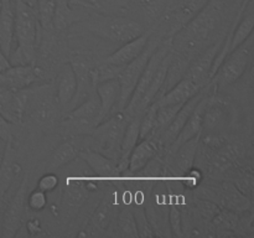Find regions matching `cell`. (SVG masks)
Returning a JSON list of instances; mask_svg holds the SVG:
<instances>
[{"instance_id":"6da1fadb","label":"cell","mask_w":254,"mask_h":238,"mask_svg":"<svg viewBox=\"0 0 254 238\" xmlns=\"http://www.w3.org/2000/svg\"><path fill=\"white\" fill-rule=\"evenodd\" d=\"M228 0H208L207 4L171 36L173 51L192 61L202 50L223 37L230 29Z\"/></svg>"},{"instance_id":"7a4b0ae2","label":"cell","mask_w":254,"mask_h":238,"mask_svg":"<svg viewBox=\"0 0 254 238\" xmlns=\"http://www.w3.org/2000/svg\"><path fill=\"white\" fill-rule=\"evenodd\" d=\"M14 44L9 54L11 66L36 64L40 27L36 10L22 0H14Z\"/></svg>"},{"instance_id":"3957f363","label":"cell","mask_w":254,"mask_h":238,"mask_svg":"<svg viewBox=\"0 0 254 238\" xmlns=\"http://www.w3.org/2000/svg\"><path fill=\"white\" fill-rule=\"evenodd\" d=\"M77 30L93 35L113 45L126 44L140 36L148 27L139 20L123 15H102L91 12L86 19L73 25Z\"/></svg>"},{"instance_id":"277c9868","label":"cell","mask_w":254,"mask_h":238,"mask_svg":"<svg viewBox=\"0 0 254 238\" xmlns=\"http://www.w3.org/2000/svg\"><path fill=\"white\" fill-rule=\"evenodd\" d=\"M81 170L76 173L71 171L64 178V186L62 188L61 196V211L64 217L71 218L83 207L84 203L89 198L92 191L98 190V183L101 178H96L87 166V170H83L86 163H82Z\"/></svg>"},{"instance_id":"5b68a950","label":"cell","mask_w":254,"mask_h":238,"mask_svg":"<svg viewBox=\"0 0 254 238\" xmlns=\"http://www.w3.org/2000/svg\"><path fill=\"white\" fill-rule=\"evenodd\" d=\"M127 124L128 120L122 112L109 116L88 135V148L118 163Z\"/></svg>"},{"instance_id":"8992f818","label":"cell","mask_w":254,"mask_h":238,"mask_svg":"<svg viewBox=\"0 0 254 238\" xmlns=\"http://www.w3.org/2000/svg\"><path fill=\"white\" fill-rule=\"evenodd\" d=\"M26 101H25L24 114L29 117L34 123L44 126H51L60 118L61 108L57 103L55 94L54 83L41 84V86H30L25 88Z\"/></svg>"},{"instance_id":"52a82bcc","label":"cell","mask_w":254,"mask_h":238,"mask_svg":"<svg viewBox=\"0 0 254 238\" xmlns=\"http://www.w3.org/2000/svg\"><path fill=\"white\" fill-rule=\"evenodd\" d=\"M190 192L196 197L211 201L220 208H227L238 213L253 208L252 200L243 195L232 181H202Z\"/></svg>"},{"instance_id":"ba28073f","label":"cell","mask_w":254,"mask_h":238,"mask_svg":"<svg viewBox=\"0 0 254 238\" xmlns=\"http://www.w3.org/2000/svg\"><path fill=\"white\" fill-rule=\"evenodd\" d=\"M253 42V36L251 35L237 49L231 51L226 56L225 61L210 81L216 92H221L222 89L235 84L252 67Z\"/></svg>"},{"instance_id":"9c48e42d","label":"cell","mask_w":254,"mask_h":238,"mask_svg":"<svg viewBox=\"0 0 254 238\" xmlns=\"http://www.w3.org/2000/svg\"><path fill=\"white\" fill-rule=\"evenodd\" d=\"M163 39V34L156 31V30H154L150 39H149L148 45H146V47L144 49V51L141 52L136 59H134L133 61L129 62L128 64H126V66L122 68V71L119 72L117 78H118L121 92H119V99L118 102H117L112 114L118 113V112H122L126 108L129 99H130L131 94H133L134 89H135L136 83H138L139 78H140L141 73H143L144 68H145L146 63H148L149 59H150V56L153 55V52L155 51L156 47H158V45L160 44V41Z\"/></svg>"},{"instance_id":"30bf717a","label":"cell","mask_w":254,"mask_h":238,"mask_svg":"<svg viewBox=\"0 0 254 238\" xmlns=\"http://www.w3.org/2000/svg\"><path fill=\"white\" fill-rule=\"evenodd\" d=\"M208 0H171L165 7L153 29L161 32L164 37H171L185 24H188Z\"/></svg>"},{"instance_id":"8fae6325","label":"cell","mask_w":254,"mask_h":238,"mask_svg":"<svg viewBox=\"0 0 254 238\" xmlns=\"http://www.w3.org/2000/svg\"><path fill=\"white\" fill-rule=\"evenodd\" d=\"M171 50V37H164L160 41V44L158 45L155 51L153 52V55L149 59L148 63H146L145 68H144L143 73H141L140 78H139L138 83H136L135 89H134L133 94H131L130 99H129L128 104L126 106V108L122 111L123 116L126 117L127 120H130L134 116H135V109L138 107L139 102L143 98L144 93L148 89L149 84L151 83L154 78V74H155L156 69H158L159 64L161 63L164 57L170 52Z\"/></svg>"},{"instance_id":"7c38bea8","label":"cell","mask_w":254,"mask_h":238,"mask_svg":"<svg viewBox=\"0 0 254 238\" xmlns=\"http://www.w3.org/2000/svg\"><path fill=\"white\" fill-rule=\"evenodd\" d=\"M27 185H29V174L26 173L17 190L5 206L1 218V237H15V233L21 227L22 217H24L25 207H26Z\"/></svg>"},{"instance_id":"4fadbf2b","label":"cell","mask_w":254,"mask_h":238,"mask_svg":"<svg viewBox=\"0 0 254 238\" xmlns=\"http://www.w3.org/2000/svg\"><path fill=\"white\" fill-rule=\"evenodd\" d=\"M225 37V36H223ZM223 37L218 39L217 41L211 44L205 50L200 52L189 64L185 77L196 84L198 88H203L210 82V72L213 61L222 46Z\"/></svg>"},{"instance_id":"5bb4252c","label":"cell","mask_w":254,"mask_h":238,"mask_svg":"<svg viewBox=\"0 0 254 238\" xmlns=\"http://www.w3.org/2000/svg\"><path fill=\"white\" fill-rule=\"evenodd\" d=\"M117 200L116 195L113 192H108L104 195L101 202L98 203L96 208H94L93 213L89 217L88 222V230L91 232L88 235L92 236H106L109 235L114 227V222H116L117 212L116 210Z\"/></svg>"},{"instance_id":"9a60e30c","label":"cell","mask_w":254,"mask_h":238,"mask_svg":"<svg viewBox=\"0 0 254 238\" xmlns=\"http://www.w3.org/2000/svg\"><path fill=\"white\" fill-rule=\"evenodd\" d=\"M160 140H159V135H156L155 133H153L143 140H139L130 153V156H129L128 166H127L123 178H133L151 159L160 154Z\"/></svg>"},{"instance_id":"2e32d148","label":"cell","mask_w":254,"mask_h":238,"mask_svg":"<svg viewBox=\"0 0 254 238\" xmlns=\"http://www.w3.org/2000/svg\"><path fill=\"white\" fill-rule=\"evenodd\" d=\"M88 146V135L72 136L66 138V140L62 141L56 149L51 153V155L47 158L45 163V169L47 171H56L59 169L64 168L67 164L78 156L81 149Z\"/></svg>"},{"instance_id":"e0dca14e","label":"cell","mask_w":254,"mask_h":238,"mask_svg":"<svg viewBox=\"0 0 254 238\" xmlns=\"http://www.w3.org/2000/svg\"><path fill=\"white\" fill-rule=\"evenodd\" d=\"M206 91H207V84H206L203 88H201L200 91L195 94V96L191 97L189 101H186L185 103L183 104V107L179 109V112L176 113V116L174 117L173 121H171V123L169 124L168 128H166L165 130L161 133L160 139H159V140H160L161 151H164L165 149H168L169 146H170L171 144L175 141V139L178 138L179 133H180L181 129L184 128L185 123L188 121L190 114L192 113V111L195 109V107L197 106V103L200 102V99L202 98L203 94L206 93Z\"/></svg>"},{"instance_id":"ac0fdd59","label":"cell","mask_w":254,"mask_h":238,"mask_svg":"<svg viewBox=\"0 0 254 238\" xmlns=\"http://www.w3.org/2000/svg\"><path fill=\"white\" fill-rule=\"evenodd\" d=\"M153 31V27H148L140 36L135 37V39L121 45L116 51H113L111 55L104 57L103 62L112 64V66L119 67V68H123L126 64H128L129 62H131L134 59H136V57L144 51V49H145L146 45H148L149 39H150Z\"/></svg>"},{"instance_id":"d6986e66","label":"cell","mask_w":254,"mask_h":238,"mask_svg":"<svg viewBox=\"0 0 254 238\" xmlns=\"http://www.w3.org/2000/svg\"><path fill=\"white\" fill-rule=\"evenodd\" d=\"M54 87L57 103L61 108V112L66 113L67 108H68L69 103L72 102L77 91L76 74H74L73 67L69 62H66L57 69Z\"/></svg>"},{"instance_id":"ffe728a7","label":"cell","mask_w":254,"mask_h":238,"mask_svg":"<svg viewBox=\"0 0 254 238\" xmlns=\"http://www.w3.org/2000/svg\"><path fill=\"white\" fill-rule=\"evenodd\" d=\"M78 158H81L89 170L92 171L96 178H118L117 173V161L102 155L98 151L89 149L88 146L81 149L78 153Z\"/></svg>"},{"instance_id":"44dd1931","label":"cell","mask_w":254,"mask_h":238,"mask_svg":"<svg viewBox=\"0 0 254 238\" xmlns=\"http://www.w3.org/2000/svg\"><path fill=\"white\" fill-rule=\"evenodd\" d=\"M20 169L21 168L17 163V153L14 146V140L7 141L5 144L4 155L0 163V195L4 197V200Z\"/></svg>"},{"instance_id":"7402d4cb","label":"cell","mask_w":254,"mask_h":238,"mask_svg":"<svg viewBox=\"0 0 254 238\" xmlns=\"http://www.w3.org/2000/svg\"><path fill=\"white\" fill-rule=\"evenodd\" d=\"M7 78V87L12 91L27 88L36 84L42 77V69L36 64H17L4 71Z\"/></svg>"},{"instance_id":"603a6c76","label":"cell","mask_w":254,"mask_h":238,"mask_svg":"<svg viewBox=\"0 0 254 238\" xmlns=\"http://www.w3.org/2000/svg\"><path fill=\"white\" fill-rule=\"evenodd\" d=\"M71 5L84 7L89 12L102 15H123L131 11V0H68Z\"/></svg>"},{"instance_id":"cb8c5ba5","label":"cell","mask_w":254,"mask_h":238,"mask_svg":"<svg viewBox=\"0 0 254 238\" xmlns=\"http://www.w3.org/2000/svg\"><path fill=\"white\" fill-rule=\"evenodd\" d=\"M14 0H1L0 6V49L9 57L14 44Z\"/></svg>"},{"instance_id":"d4e9b609","label":"cell","mask_w":254,"mask_h":238,"mask_svg":"<svg viewBox=\"0 0 254 238\" xmlns=\"http://www.w3.org/2000/svg\"><path fill=\"white\" fill-rule=\"evenodd\" d=\"M97 96L99 97L101 101V121L108 118L113 112L114 107H116L117 102L119 99V92H121V87H119L118 78L107 79V81L101 82L97 84L96 87Z\"/></svg>"},{"instance_id":"484cf974","label":"cell","mask_w":254,"mask_h":238,"mask_svg":"<svg viewBox=\"0 0 254 238\" xmlns=\"http://www.w3.org/2000/svg\"><path fill=\"white\" fill-rule=\"evenodd\" d=\"M201 88H198L193 82H191L190 79L184 77L179 83H176L175 86L171 89H169L165 94L160 97V98L156 99L155 102H153V104L155 107L165 106V104H175V103H185L186 101L191 98V97L195 96Z\"/></svg>"},{"instance_id":"4316f807","label":"cell","mask_w":254,"mask_h":238,"mask_svg":"<svg viewBox=\"0 0 254 238\" xmlns=\"http://www.w3.org/2000/svg\"><path fill=\"white\" fill-rule=\"evenodd\" d=\"M190 62L191 61L188 59V57H185V56H183V55L178 54V52L173 51V57H171V61H170V63H169L165 79H164V83H163V86H161L160 91H159L158 96H156L155 101L158 98H160L163 94H165L169 89L173 88L176 83H179V82H180L181 79L185 77L186 71H188Z\"/></svg>"},{"instance_id":"83f0119b","label":"cell","mask_w":254,"mask_h":238,"mask_svg":"<svg viewBox=\"0 0 254 238\" xmlns=\"http://www.w3.org/2000/svg\"><path fill=\"white\" fill-rule=\"evenodd\" d=\"M66 117L73 119H86V120H92L98 125L101 123V101L97 96V92L89 94L83 102L67 112Z\"/></svg>"},{"instance_id":"f1b7e54d","label":"cell","mask_w":254,"mask_h":238,"mask_svg":"<svg viewBox=\"0 0 254 238\" xmlns=\"http://www.w3.org/2000/svg\"><path fill=\"white\" fill-rule=\"evenodd\" d=\"M114 226L117 228L116 236L126 238H138V230L134 220L133 211L129 205L123 206L118 210Z\"/></svg>"},{"instance_id":"f546056e","label":"cell","mask_w":254,"mask_h":238,"mask_svg":"<svg viewBox=\"0 0 254 238\" xmlns=\"http://www.w3.org/2000/svg\"><path fill=\"white\" fill-rule=\"evenodd\" d=\"M235 183L236 187L247 196L248 198H253V188H254V176H253V165L240 166L236 169L232 174L231 180Z\"/></svg>"},{"instance_id":"4dcf8cb0","label":"cell","mask_w":254,"mask_h":238,"mask_svg":"<svg viewBox=\"0 0 254 238\" xmlns=\"http://www.w3.org/2000/svg\"><path fill=\"white\" fill-rule=\"evenodd\" d=\"M55 9H56V0H37L36 1L37 19H39L40 27L45 32L52 31Z\"/></svg>"},{"instance_id":"1f68e13d","label":"cell","mask_w":254,"mask_h":238,"mask_svg":"<svg viewBox=\"0 0 254 238\" xmlns=\"http://www.w3.org/2000/svg\"><path fill=\"white\" fill-rule=\"evenodd\" d=\"M184 103L175 104H165V106L156 107V135L160 139L161 133L169 126V124L173 121L174 117L179 112V109L183 107Z\"/></svg>"},{"instance_id":"d6a6232c","label":"cell","mask_w":254,"mask_h":238,"mask_svg":"<svg viewBox=\"0 0 254 238\" xmlns=\"http://www.w3.org/2000/svg\"><path fill=\"white\" fill-rule=\"evenodd\" d=\"M131 211H133L134 220L136 223V230H138V237L146 238V237H155L153 228L150 227L148 218L145 215V208H144V203L133 202L130 206Z\"/></svg>"},{"instance_id":"836d02e7","label":"cell","mask_w":254,"mask_h":238,"mask_svg":"<svg viewBox=\"0 0 254 238\" xmlns=\"http://www.w3.org/2000/svg\"><path fill=\"white\" fill-rule=\"evenodd\" d=\"M153 133H156V107L151 103L141 114L139 140L148 138Z\"/></svg>"},{"instance_id":"e575fe53","label":"cell","mask_w":254,"mask_h":238,"mask_svg":"<svg viewBox=\"0 0 254 238\" xmlns=\"http://www.w3.org/2000/svg\"><path fill=\"white\" fill-rule=\"evenodd\" d=\"M26 206L29 210L34 211V212H40V211L45 210L47 206V193L39 188H35L27 195Z\"/></svg>"},{"instance_id":"d590c367","label":"cell","mask_w":254,"mask_h":238,"mask_svg":"<svg viewBox=\"0 0 254 238\" xmlns=\"http://www.w3.org/2000/svg\"><path fill=\"white\" fill-rule=\"evenodd\" d=\"M60 185V176L55 171H47L37 181V188L44 192H52Z\"/></svg>"},{"instance_id":"8d00e7d4","label":"cell","mask_w":254,"mask_h":238,"mask_svg":"<svg viewBox=\"0 0 254 238\" xmlns=\"http://www.w3.org/2000/svg\"><path fill=\"white\" fill-rule=\"evenodd\" d=\"M12 139V124L0 114V140L7 143Z\"/></svg>"},{"instance_id":"74e56055","label":"cell","mask_w":254,"mask_h":238,"mask_svg":"<svg viewBox=\"0 0 254 238\" xmlns=\"http://www.w3.org/2000/svg\"><path fill=\"white\" fill-rule=\"evenodd\" d=\"M26 231L30 236L42 235V228L40 226V221L37 218H31L26 222Z\"/></svg>"},{"instance_id":"f35d334b","label":"cell","mask_w":254,"mask_h":238,"mask_svg":"<svg viewBox=\"0 0 254 238\" xmlns=\"http://www.w3.org/2000/svg\"><path fill=\"white\" fill-rule=\"evenodd\" d=\"M11 67V63L9 61V57L2 52V50L0 49V72H4L6 71L7 68Z\"/></svg>"},{"instance_id":"ab89813d","label":"cell","mask_w":254,"mask_h":238,"mask_svg":"<svg viewBox=\"0 0 254 238\" xmlns=\"http://www.w3.org/2000/svg\"><path fill=\"white\" fill-rule=\"evenodd\" d=\"M22 1H24L25 4L29 5V6H31L32 9L36 10V1H37V0H22Z\"/></svg>"},{"instance_id":"60d3db41","label":"cell","mask_w":254,"mask_h":238,"mask_svg":"<svg viewBox=\"0 0 254 238\" xmlns=\"http://www.w3.org/2000/svg\"><path fill=\"white\" fill-rule=\"evenodd\" d=\"M5 144L2 140H0V163H1V159H2V155H4V150H5Z\"/></svg>"},{"instance_id":"b9f144b4","label":"cell","mask_w":254,"mask_h":238,"mask_svg":"<svg viewBox=\"0 0 254 238\" xmlns=\"http://www.w3.org/2000/svg\"><path fill=\"white\" fill-rule=\"evenodd\" d=\"M4 205H5V200H4V197L0 195V212L2 211V207H4Z\"/></svg>"},{"instance_id":"7bdbcfd3","label":"cell","mask_w":254,"mask_h":238,"mask_svg":"<svg viewBox=\"0 0 254 238\" xmlns=\"http://www.w3.org/2000/svg\"><path fill=\"white\" fill-rule=\"evenodd\" d=\"M0 237H1V222H0Z\"/></svg>"},{"instance_id":"ee69618b","label":"cell","mask_w":254,"mask_h":238,"mask_svg":"<svg viewBox=\"0 0 254 238\" xmlns=\"http://www.w3.org/2000/svg\"><path fill=\"white\" fill-rule=\"evenodd\" d=\"M0 6H1V0H0Z\"/></svg>"}]
</instances>
